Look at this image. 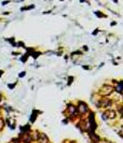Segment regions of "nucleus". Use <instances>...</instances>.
<instances>
[{
	"instance_id": "nucleus-6",
	"label": "nucleus",
	"mask_w": 123,
	"mask_h": 143,
	"mask_svg": "<svg viewBox=\"0 0 123 143\" xmlns=\"http://www.w3.org/2000/svg\"><path fill=\"white\" fill-rule=\"evenodd\" d=\"M30 141H31V138H30L29 134H28L27 132L23 134V142H25V143H29Z\"/></svg>"
},
{
	"instance_id": "nucleus-8",
	"label": "nucleus",
	"mask_w": 123,
	"mask_h": 143,
	"mask_svg": "<svg viewBox=\"0 0 123 143\" xmlns=\"http://www.w3.org/2000/svg\"><path fill=\"white\" fill-rule=\"evenodd\" d=\"M116 90L118 93H123V82H120L116 87Z\"/></svg>"
},
{
	"instance_id": "nucleus-1",
	"label": "nucleus",
	"mask_w": 123,
	"mask_h": 143,
	"mask_svg": "<svg viewBox=\"0 0 123 143\" xmlns=\"http://www.w3.org/2000/svg\"><path fill=\"white\" fill-rule=\"evenodd\" d=\"M112 90H113V87L112 86H110V85H103L99 93L103 96H108V95H110L112 93Z\"/></svg>"
},
{
	"instance_id": "nucleus-14",
	"label": "nucleus",
	"mask_w": 123,
	"mask_h": 143,
	"mask_svg": "<svg viewBox=\"0 0 123 143\" xmlns=\"http://www.w3.org/2000/svg\"><path fill=\"white\" fill-rule=\"evenodd\" d=\"M14 86H15V84H12V85H10V84H9V87H10V88H13Z\"/></svg>"
},
{
	"instance_id": "nucleus-7",
	"label": "nucleus",
	"mask_w": 123,
	"mask_h": 143,
	"mask_svg": "<svg viewBox=\"0 0 123 143\" xmlns=\"http://www.w3.org/2000/svg\"><path fill=\"white\" fill-rule=\"evenodd\" d=\"M90 136H91V138H92V140H93V141L95 140V143H98V142H99V140H100L99 137H97L95 134H93V131H90Z\"/></svg>"
},
{
	"instance_id": "nucleus-11",
	"label": "nucleus",
	"mask_w": 123,
	"mask_h": 143,
	"mask_svg": "<svg viewBox=\"0 0 123 143\" xmlns=\"http://www.w3.org/2000/svg\"><path fill=\"white\" fill-rule=\"evenodd\" d=\"M119 134H120V136L123 138V126H121V128H120V131H119Z\"/></svg>"
},
{
	"instance_id": "nucleus-2",
	"label": "nucleus",
	"mask_w": 123,
	"mask_h": 143,
	"mask_svg": "<svg viewBox=\"0 0 123 143\" xmlns=\"http://www.w3.org/2000/svg\"><path fill=\"white\" fill-rule=\"evenodd\" d=\"M114 117H116V112L112 110H107L102 116V118L105 121L108 120V118H114Z\"/></svg>"
},
{
	"instance_id": "nucleus-12",
	"label": "nucleus",
	"mask_w": 123,
	"mask_h": 143,
	"mask_svg": "<svg viewBox=\"0 0 123 143\" xmlns=\"http://www.w3.org/2000/svg\"><path fill=\"white\" fill-rule=\"evenodd\" d=\"M35 120H36V115L33 114V117H31V120H30V121H31V122H35Z\"/></svg>"
},
{
	"instance_id": "nucleus-10",
	"label": "nucleus",
	"mask_w": 123,
	"mask_h": 143,
	"mask_svg": "<svg viewBox=\"0 0 123 143\" xmlns=\"http://www.w3.org/2000/svg\"><path fill=\"white\" fill-rule=\"evenodd\" d=\"M3 126H5V122H3V120H2V118H0V131L2 130Z\"/></svg>"
},
{
	"instance_id": "nucleus-3",
	"label": "nucleus",
	"mask_w": 123,
	"mask_h": 143,
	"mask_svg": "<svg viewBox=\"0 0 123 143\" xmlns=\"http://www.w3.org/2000/svg\"><path fill=\"white\" fill-rule=\"evenodd\" d=\"M77 110L79 111V113H81V114H84L85 112H88V106H86L84 102L80 101V102L78 103V108H77Z\"/></svg>"
},
{
	"instance_id": "nucleus-4",
	"label": "nucleus",
	"mask_w": 123,
	"mask_h": 143,
	"mask_svg": "<svg viewBox=\"0 0 123 143\" xmlns=\"http://www.w3.org/2000/svg\"><path fill=\"white\" fill-rule=\"evenodd\" d=\"M38 142L39 143H49V139L44 134H39L38 136Z\"/></svg>"
},
{
	"instance_id": "nucleus-15",
	"label": "nucleus",
	"mask_w": 123,
	"mask_h": 143,
	"mask_svg": "<svg viewBox=\"0 0 123 143\" xmlns=\"http://www.w3.org/2000/svg\"><path fill=\"white\" fill-rule=\"evenodd\" d=\"M2 73H3L2 71H0V76H1V75H2Z\"/></svg>"
},
{
	"instance_id": "nucleus-13",
	"label": "nucleus",
	"mask_w": 123,
	"mask_h": 143,
	"mask_svg": "<svg viewBox=\"0 0 123 143\" xmlns=\"http://www.w3.org/2000/svg\"><path fill=\"white\" fill-rule=\"evenodd\" d=\"M24 75H25V72H21V74H20V77H23Z\"/></svg>"
},
{
	"instance_id": "nucleus-9",
	"label": "nucleus",
	"mask_w": 123,
	"mask_h": 143,
	"mask_svg": "<svg viewBox=\"0 0 123 143\" xmlns=\"http://www.w3.org/2000/svg\"><path fill=\"white\" fill-rule=\"evenodd\" d=\"M68 111H69V113H71V114H74L77 111V108H74L72 104H69V106H68Z\"/></svg>"
},
{
	"instance_id": "nucleus-5",
	"label": "nucleus",
	"mask_w": 123,
	"mask_h": 143,
	"mask_svg": "<svg viewBox=\"0 0 123 143\" xmlns=\"http://www.w3.org/2000/svg\"><path fill=\"white\" fill-rule=\"evenodd\" d=\"M110 100L109 99H102V101H100V106L103 107V108H108V107L110 106Z\"/></svg>"
}]
</instances>
